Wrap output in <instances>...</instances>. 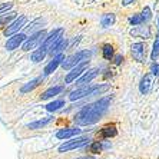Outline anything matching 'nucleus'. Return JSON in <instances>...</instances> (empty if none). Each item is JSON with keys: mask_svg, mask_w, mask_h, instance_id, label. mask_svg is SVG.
<instances>
[{"mask_svg": "<svg viewBox=\"0 0 159 159\" xmlns=\"http://www.w3.org/2000/svg\"><path fill=\"white\" fill-rule=\"evenodd\" d=\"M50 120H52V118H46V119H43V120H37V122L29 123L27 128H29V129H40V128H43V126L48 125Z\"/></svg>", "mask_w": 159, "mask_h": 159, "instance_id": "nucleus-19", "label": "nucleus"}, {"mask_svg": "<svg viewBox=\"0 0 159 159\" xmlns=\"http://www.w3.org/2000/svg\"><path fill=\"white\" fill-rule=\"evenodd\" d=\"M63 59H65V56H63L62 53H60V55H57V56H56L55 59H53L52 62L49 63L48 66L44 67V75H50V73H52V72H55V70H56V67H57V66H59V65H60V63L63 62Z\"/></svg>", "mask_w": 159, "mask_h": 159, "instance_id": "nucleus-13", "label": "nucleus"}, {"mask_svg": "<svg viewBox=\"0 0 159 159\" xmlns=\"http://www.w3.org/2000/svg\"><path fill=\"white\" fill-rule=\"evenodd\" d=\"M109 89V85H102V86H96V88H92V86H83L80 89H76L69 95V99L70 100H78L80 98L85 96H92V95H98V93H102L105 90Z\"/></svg>", "mask_w": 159, "mask_h": 159, "instance_id": "nucleus-2", "label": "nucleus"}, {"mask_svg": "<svg viewBox=\"0 0 159 159\" xmlns=\"http://www.w3.org/2000/svg\"><path fill=\"white\" fill-rule=\"evenodd\" d=\"M90 55H92V52H88V50H82V52H78L76 55L69 56L67 59H65V60L62 62L63 69H72V67L78 66L79 63H82V62H85V60H88L89 57H90Z\"/></svg>", "mask_w": 159, "mask_h": 159, "instance_id": "nucleus-3", "label": "nucleus"}, {"mask_svg": "<svg viewBox=\"0 0 159 159\" xmlns=\"http://www.w3.org/2000/svg\"><path fill=\"white\" fill-rule=\"evenodd\" d=\"M13 7V3H2L0 4V15L2 13H4V11H7L9 9Z\"/></svg>", "mask_w": 159, "mask_h": 159, "instance_id": "nucleus-30", "label": "nucleus"}, {"mask_svg": "<svg viewBox=\"0 0 159 159\" xmlns=\"http://www.w3.org/2000/svg\"><path fill=\"white\" fill-rule=\"evenodd\" d=\"M63 37V29H57V30H55V32H52V33L49 34L46 39H44V42H43V44H42V48H44V49H48V50H50V49L55 46L57 42L60 40Z\"/></svg>", "mask_w": 159, "mask_h": 159, "instance_id": "nucleus-7", "label": "nucleus"}, {"mask_svg": "<svg viewBox=\"0 0 159 159\" xmlns=\"http://www.w3.org/2000/svg\"><path fill=\"white\" fill-rule=\"evenodd\" d=\"M111 105V98H102L99 99L98 102L92 105H88L86 107H83L80 112H79V115L76 116V122L79 125H92V123L98 122L102 116L106 113L107 107Z\"/></svg>", "mask_w": 159, "mask_h": 159, "instance_id": "nucleus-1", "label": "nucleus"}, {"mask_svg": "<svg viewBox=\"0 0 159 159\" xmlns=\"http://www.w3.org/2000/svg\"><path fill=\"white\" fill-rule=\"evenodd\" d=\"M65 48H66V40H65V39L62 37V39H60V40L57 42V43H56L55 46H53V48L49 50V52H50V55L57 56V55H60V53H62V50Z\"/></svg>", "mask_w": 159, "mask_h": 159, "instance_id": "nucleus-17", "label": "nucleus"}, {"mask_svg": "<svg viewBox=\"0 0 159 159\" xmlns=\"http://www.w3.org/2000/svg\"><path fill=\"white\" fill-rule=\"evenodd\" d=\"M132 2H133V0H122V4H123V6H128V4H130Z\"/></svg>", "mask_w": 159, "mask_h": 159, "instance_id": "nucleus-32", "label": "nucleus"}, {"mask_svg": "<svg viewBox=\"0 0 159 159\" xmlns=\"http://www.w3.org/2000/svg\"><path fill=\"white\" fill-rule=\"evenodd\" d=\"M78 159H95V158H92V156H83V158H78Z\"/></svg>", "mask_w": 159, "mask_h": 159, "instance_id": "nucleus-34", "label": "nucleus"}, {"mask_svg": "<svg viewBox=\"0 0 159 159\" xmlns=\"http://www.w3.org/2000/svg\"><path fill=\"white\" fill-rule=\"evenodd\" d=\"M120 60H122V56H116L115 63H116V65H119V63H120Z\"/></svg>", "mask_w": 159, "mask_h": 159, "instance_id": "nucleus-33", "label": "nucleus"}, {"mask_svg": "<svg viewBox=\"0 0 159 159\" xmlns=\"http://www.w3.org/2000/svg\"><path fill=\"white\" fill-rule=\"evenodd\" d=\"M63 90V88L62 86H55V88H50V89H48L46 92L42 95V100H46V99H50V98H53V96H56V95H59L60 92Z\"/></svg>", "mask_w": 159, "mask_h": 159, "instance_id": "nucleus-16", "label": "nucleus"}, {"mask_svg": "<svg viewBox=\"0 0 159 159\" xmlns=\"http://www.w3.org/2000/svg\"><path fill=\"white\" fill-rule=\"evenodd\" d=\"M130 34H133V36L142 34V37H143V39H148V37H149V29H148V27L145 29V27L142 26V27H139V29H133L132 32H130Z\"/></svg>", "mask_w": 159, "mask_h": 159, "instance_id": "nucleus-23", "label": "nucleus"}, {"mask_svg": "<svg viewBox=\"0 0 159 159\" xmlns=\"http://www.w3.org/2000/svg\"><path fill=\"white\" fill-rule=\"evenodd\" d=\"M49 50L48 49H44V48H39L36 50V52H33L32 53V60H33L34 63H37V62H40V60H43L44 59V56H46V53H48Z\"/></svg>", "mask_w": 159, "mask_h": 159, "instance_id": "nucleus-18", "label": "nucleus"}, {"mask_svg": "<svg viewBox=\"0 0 159 159\" xmlns=\"http://www.w3.org/2000/svg\"><path fill=\"white\" fill-rule=\"evenodd\" d=\"M82 130L78 129V128H67V129H62L56 133V136L59 139H69V138H73L76 135H79Z\"/></svg>", "mask_w": 159, "mask_h": 159, "instance_id": "nucleus-11", "label": "nucleus"}, {"mask_svg": "<svg viewBox=\"0 0 159 159\" xmlns=\"http://www.w3.org/2000/svg\"><path fill=\"white\" fill-rule=\"evenodd\" d=\"M159 56V34L156 36V40L153 43V49H152V53H151V57L152 60H156Z\"/></svg>", "mask_w": 159, "mask_h": 159, "instance_id": "nucleus-25", "label": "nucleus"}, {"mask_svg": "<svg viewBox=\"0 0 159 159\" xmlns=\"http://www.w3.org/2000/svg\"><path fill=\"white\" fill-rule=\"evenodd\" d=\"M151 88H152V78L149 75H146V76L142 79L141 85H139V90H141L142 95H146V93L151 92Z\"/></svg>", "mask_w": 159, "mask_h": 159, "instance_id": "nucleus-14", "label": "nucleus"}, {"mask_svg": "<svg viewBox=\"0 0 159 159\" xmlns=\"http://www.w3.org/2000/svg\"><path fill=\"white\" fill-rule=\"evenodd\" d=\"M89 142H90L89 138H78V139H73V141H67L59 146V152H67L73 151V149L83 148V146H88Z\"/></svg>", "mask_w": 159, "mask_h": 159, "instance_id": "nucleus-4", "label": "nucleus"}, {"mask_svg": "<svg viewBox=\"0 0 159 159\" xmlns=\"http://www.w3.org/2000/svg\"><path fill=\"white\" fill-rule=\"evenodd\" d=\"M25 23H26V16H20L19 19H16L15 22L11 23L7 29L4 30V36H11V34H16L19 30L25 27Z\"/></svg>", "mask_w": 159, "mask_h": 159, "instance_id": "nucleus-8", "label": "nucleus"}, {"mask_svg": "<svg viewBox=\"0 0 159 159\" xmlns=\"http://www.w3.org/2000/svg\"><path fill=\"white\" fill-rule=\"evenodd\" d=\"M112 56H113V48L111 44H105L103 46V57L106 60H111Z\"/></svg>", "mask_w": 159, "mask_h": 159, "instance_id": "nucleus-26", "label": "nucleus"}, {"mask_svg": "<svg viewBox=\"0 0 159 159\" xmlns=\"http://www.w3.org/2000/svg\"><path fill=\"white\" fill-rule=\"evenodd\" d=\"M113 23H115V15H112V13L103 15V17H102V26L109 27V26H112Z\"/></svg>", "mask_w": 159, "mask_h": 159, "instance_id": "nucleus-20", "label": "nucleus"}, {"mask_svg": "<svg viewBox=\"0 0 159 159\" xmlns=\"http://www.w3.org/2000/svg\"><path fill=\"white\" fill-rule=\"evenodd\" d=\"M142 17H143V22H148L149 19H151V9L145 7L143 11H142Z\"/></svg>", "mask_w": 159, "mask_h": 159, "instance_id": "nucleus-29", "label": "nucleus"}, {"mask_svg": "<svg viewBox=\"0 0 159 159\" xmlns=\"http://www.w3.org/2000/svg\"><path fill=\"white\" fill-rule=\"evenodd\" d=\"M62 106H65V100H55V102H52V103H49L48 106H46V109H48L49 112H55L57 111V109H60Z\"/></svg>", "mask_w": 159, "mask_h": 159, "instance_id": "nucleus-21", "label": "nucleus"}, {"mask_svg": "<svg viewBox=\"0 0 159 159\" xmlns=\"http://www.w3.org/2000/svg\"><path fill=\"white\" fill-rule=\"evenodd\" d=\"M158 23H159V20H158Z\"/></svg>", "mask_w": 159, "mask_h": 159, "instance_id": "nucleus-35", "label": "nucleus"}, {"mask_svg": "<svg viewBox=\"0 0 159 159\" xmlns=\"http://www.w3.org/2000/svg\"><path fill=\"white\" fill-rule=\"evenodd\" d=\"M25 40H26V34L25 33L13 34V36L7 40V43H6V49H7V50H15V49H17Z\"/></svg>", "mask_w": 159, "mask_h": 159, "instance_id": "nucleus-9", "label": "nucleus"}, {"mask_svg": "<svg viewBox=\"0 0 159 159\" xmlns=\"http://www.w3.org/2000/svg\"><path fill=\"white\" fill-rule=\"evenodd\" d=\"M98 73H99V70H98V69H92V70L86 72L82 78H79L78 80H76V83H78V85H86V83H90V82H92L93 79L98 76Z\"/></svg>", "mask_w": 159, "mask_h": 159, "instance_id": "nucleus-12", "label": "nucleus"}, {"mask_svg": "<svg viewBox=\"0 0 159 159\" xmlns=\"http://www.w3.org/2000/svg\"><path fill=\"white\" fill-rule=\"evenodd\" d=\"M43 23H44L43 19H36L34 22H32V23L29 25V26L26 27V32H27V33H30V32H34V30H36L37 27H40L42 25H43Z\"/></svg>", "mask_w": 159, "mask_h": 159, "instance_id": "nucleus-22", "label": "nucleus"}, {"mask_svg": "<svg viewBox=\"0 0 159 159\" xmlns=\"http://www.w3.org/2000/svg\"><path fill=\"white\" fill-rule=\"evenodd\" d=\"M44 39H46V32H44V30L37 32V33H34L30 39H27V40L23 43V50H32V49H34L36 46H39L42 42H44Z\"/></svg>", "mask_w": 159, "mask_h": 159, "instance_id": "nucleus-5", "label": "nucleus"}, {"mask_svg": "<svg viewBox=\"0 0 159 159\" xmlns=\"http://www.w3.org/2000/svg\"><path fill=\"white\" fill-rule=\"evenodd\" d=\"M86 69H88V60H85L83 63H79L78 66H75L73 69H72V70L66 75L65 82H66V83H72V82L76 80V79H78L79 76H80V75L86 70Z\"/></svg>", "mask_w": 159, "mask_h": 159, "instance_id": "nucleus-6", "label": "nucleus"}, {"mask_svg": "<svg viewBox=\"0 0 159 159\" xmlns=\"http://www.w3.org/2000/svg\"><path fill=\"white\" fill-rule=\"evenodd\" d=\"M42 82H43V76H40V78H36L33 79V80H30L29 83H26V85L22 88V90L20 92L22 93H26V92H30V90H33L34 88H37V86L40 85Z\"/></svg>", "mask_w": 159, "mask_h": 159, "instance_id": "nucleus-15", "label": "nucleus"}, {"mask_svg": "<svg viewBox=\"0 0 159 159\" xmlns=\"http://www.w3.org/2000/svg\"><path fill=\"white\" fill-rule=\"evenodd\" d=\"M132 56H133V59L138 60V62H143L145 60L143 43H133L132 44Z\"/></svg>", "mask_w": 159, "mask_h": 159, "instance_id": "nucleus-10", "label": "nucleus"}, {"mask_svg": "<svg viewBox=\"0 0 159 159\" xmlns=\"http://www.w3.org/2000/svg\"><path fill=\"white\" fill-rule=\"evenodd\" d=\"M100 135H102V136H103V138H111V136H115V135H116V129H115V128H113V126H111V128L107 126V128H103V129L100 130Z\"/></svg>", "mask_w": 159, "mask_h": 159, "instance_id": "nucleus-24", "label": "nucleus"}, {"mask_svg": "<svg viewBox=\"0 0 159 159\" xmlns=\"http://www.w3.org/2000/svg\"><path fill=\"white\" fill-rule=\"evenodd\" d=\"M16 16V13H7V15H4L0 17V27H2V25H6V23H9L11 20V19Z\"/></svg>", "mask_w": 159, "mask_h": 159, "instance_id": "nucleus-27", "label": "nucleus"}, {"mask_svg": "<svg viewBox=\"0 0 159 159\" xmlns=\"http://www.w3.org/2000/svg\"><path fill=\"white\" fill-rule=\"evenodd\" d=\"M151 70L153 75H156V76H159V65H156V63H153L151 66Z\"/></svg>", "mask_w": 159, "mask_h": 159, "instance_id": "nucleus-31", "label": "nucleus"}, {"mask_svg": "<svg viewBox=\"0 0 159 159\" xmlns=\"http://www.w3.org/2000/svg\"><path fill=\"white\" fill-rule=\"evenodd\" d=\"M129 22H130V25H133V26H138V25L143 23V17H142V15H136V16H133V17H130Z\"/></svg>", "mask_w": 159, "mask_h": 159, "instance_id": "nucleus-28", "label": "nucleus"}]
</instances>
